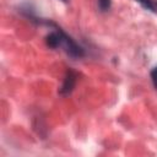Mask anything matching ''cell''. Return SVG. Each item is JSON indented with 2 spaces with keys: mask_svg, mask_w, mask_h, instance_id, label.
I'll return each mask as SVG.
<instances>
[{
  "mask_svg": "<svg viewBox=\"0 0 157 157\" xmlns=\"http://www.w3.org/2000/svg\"><path fill=\"white\" fill-rule=\"evenodd\" d=\"M47 43L52 48H63L69 55H71L74 58H80L83 55L82 48L78 44H76V42L74 39L67 37L61 31L50 33L47 37Z\"/></svg>",
  "mask_w": 157,
  "mask_h": 157,
  "instance_id": "obj_1",
  "label": "cell"
},
{
  "mask_svg": "<svg viewBox=\"0 0 157 157\" xmlns=\"http://www.w3.org/2000/svg\"><path fill=\"white\" fill-rule=\"evenodd\" d=\"M75 81H76L75 74H74L72 71H69V72L66 74V77H65V80H64V83H63V86H61L60 93H61V94H69V93L72 91L74 86H75Z\"/></svg>",
  "mask_w": 157,
  "mask_h": 157,
  "instance_id": "obj_2",
  "label": "cell"
},
{
  "mask_svg": "<svg viewBox=\"0 0 157 157\" xmlns=\"http://www.w3.org/2000/svg\"><path fill=\"white\" fill-rule=\"evenodd\" d=\"M141 6H144L146 10L157 12V1L155 0H136Z\"/></svg>",
  "mask_w": 157,
  "mask_h": 157,
  "instance_id": "obj_3",
  "label": "cell"
},
{
  "mask_svg": "<svg viewBox=\"0 0 157 157\" xmlns=\"http://www.w3.org/2000/svg\"><path fill=\"white\" fill-rule=\"evenodd\" d=\"M98 6L101 11H107L110 7V0H98Z\"/></svg>",
  "mask_w": 157,
  "mask_h": 157,
  "instance_id": "obj_4",
  "label": "cell"
},
{
  "mask_svg": "<svg viewBox=\"0 0 157 157\" xmlns=\"http://www.w3.org/2000/svg\"><path fill=\"white\" fill-rule=\"evenodd\" d=\"M151 77H152V82H153V86L157 88V66L151 71Z\"/></svg>",
  "mask_w": 157,
  "mask_h": 157,
  "instance_id": "obj_5",
  "label": "cell"
},
{
  "mask_svg": "<svg viewBox=\"0 0 157 157\" xmlns=\"http://www.w3.org/2000/svg\"><path fill=\"white\" fill-rule=\"evenodd\" d=\"M63 1H67V0H63Z\"/></svg>",
  "mask_w": 157,
  "mask_h": 157,
  "instance_id": "obj_6",
  "label": "cell"
}]
</instances>
